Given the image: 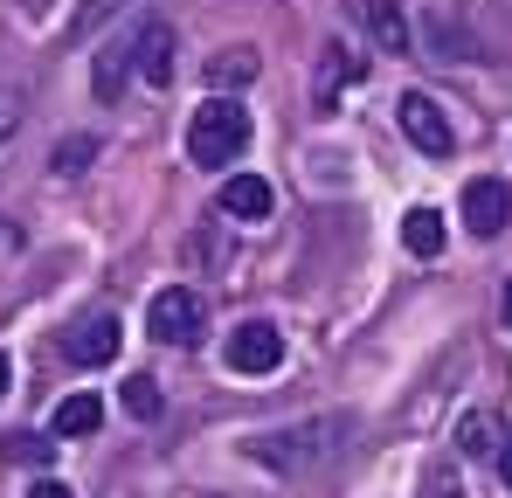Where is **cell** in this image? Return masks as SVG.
<instances>
[{"mask_svg": "<svg viewBox=\"0 0 512 498\" xmlns=\"http://www.w3.org/2000/svg\"><path fill=\"white\" fill-rule=\"evenodd\" d=\"M243 146H250V111L236 97L194 104V118H187V153H194V166H236Z\"/></svg>", "mask_w": 512, "mask_h": 498, "instance_id": "cell-1", "label": "cell"}, {"mask_svg": "<svg viewBox=\"0 0 512 498\" xmlns=\"http://www.w3.org/2000/svg\"><path fill=\"white\" fill-rule=\"evenodd\" d=\"M222 360L236 374H277L284 367V332L270 326V319H243V326L222 339Z\"/></svg>", "mask_w": 512, "mask_h": 498, "instance_id": "cell-2", "label": "cell"}, {"mask_svg": "<svg viewBox=\"0 0 512 498\" xmlns=\"http://www.w3.org/2000/svg\"><path fill=\"white\" fill-rule=\"evenodd\" d=\"M395 118H402V132H409V146H416V153H429V160H450L457 132H450V118H443V104H436V97L409 90V97L395 104Z\"/></svg>", "mask_w": 512, "mask_h": 498, "instance_id": "cell-3", "label": "cell"}, {"mask_svg": "<svg viewBox=\"0 0 512 498\" xmlns=\"http://www.w3.org/2000/svg\"><path fill=\"white\" fill-rule=\"evenodd\" d=\"M201 298L187 291V284H167V291H153V305H146V332L153 339H167V346H187L194 332H201Z\"/></svg>", "mask_w": 512, "mask_h": 498, "instance_id": "cell-4", "label": "cell"}, {"mask_svg": "<svg viewBox=\"0 0 512 498\" xmlns=\"http://www.w3.org/2000/svg\"><path fill=\"white\" fill-rule=\"evenodd\" d=\"M319 436H340V422H312V429H277V436H256L250 457L256 464H270V471H298V464H312L326 443Z\"/></svg>", "mask_w": 512, "mask_h": 498, "instance_id": "cell-5", "label": "cell"}, {"mask_svg": "<svg viewBox=\"0 0 512 498\" xmlns=\"http://www.w3.org/2000/svg\"><path fill=\"white\" fill-rule=\"evenodd\" d=\"M173 49H180V42H173L167 21H139V28H132V63H139V77L153 83V90L173 83Z\"/></svg>", "mask_w": 512, "mask_h": 498, "instance_id": "cell-6", "label": "cell"}, {"mask_svg": "<svg viewBox=\"0 0 512 498\" xmlns=\"http://www.w3.org/2000/svg\"><path fill=\"white\" fill-rule=\"evenodd\" d=\"M464 222H471V236H499L512 222L506 180H471V187H464Z\"/></svg>", "mask_w": 512, "mask_h": 498, "instance_id": "cell-7", "label": "cell"}, {"mask_svg": "<svg viewBox=\"0 0 512 498\" xmlns=\"http://www.w3.org/2000/svg\"><path fill=\"white\" fill-rule=\"evenodd\" d=\"M118 346H125V326H118V319H90V326H77L63 339V353H70L77 367H111Z\"/></svg>", "mask_w": 512, "mask_h": 498, "instance_id": "cell-8", "label": "cell"}, {"mask_svg": "<svg viewBox=\"0 0 512 498\" xmlns=\"http://www.w3.org/2000/svg\"><path fill=\"white\" fill-rule=\"evenodd\" d=\"M270 208H277V194H270L263 173H229V180H222V215H236V222H263Z\"/></svg>", "mask_w": 512, "mask_h": 498, "instance_id": "cell-9", "label": "cell"}, {"mask_svg": "<svg viewBox=\"0 0 512 498\" xmlns=\"http://www.w3.org/2000/svg\"><path fill=\"white\" fill-rule=\"evenodd\" d=\"M125 70H139V63H132V35L97 49V63H90V90H97V104H111V97L125 90Z\"/></svg>", "mask_w": 512, "mask_h": 498, "instance_id": "cell-10", "label": "cell"}, {"mask_svg": "<svg viewBox=\"0 0 512 498\" xmlns=\"http://www.w3.org/2000/svg\"><path fill=\"white\" fill-rule=\"evenodd\" d=\"M402 249L409 256H443V215L436 208H409L402 215Z\"/></svg>", "mask_w": 512, "mask_h": 498, "instance_id": "cell-11", "label": "cell"}, {"mask_svg": "<svg viewBox=\"0 0 512 498\" xmlns=\"http://www.w3.org/2000/svg\"><path fill=\"white\" fill-rule=\"evenodd\" d=\"M256 49H222V56H208V83L215 90H243V83H256Z\"/></svg>", "mask_w": 512, "mask_h": 498, "instance_id": "cell-12", "label": "cell"}, {"mask_svg": "<svg viewBox=\"0 0 512 498\" xmlns=\"http://www.w3.org/2000/svg\"><path fill=\"white\" fill-rule=\"evenodd\" d=\"M97 422H104V402L97 395H70V402H56V436H97Z\"/></svg>", "mask_w": 512, "mask_h": 498, "instance_id": "cell-13", "label": "cell"}, {"mask_svg": "<svg viewBox=\"0 0 512 498\" xmlns=\"http://www.w3.org/2000/svg\"><path fill=\"white\" fill-rule=\"evenodd\" d=\"M367 28H374V42H381L388 56H402V49H409V21H402V7H395V0H367Z\"/></svg>", "mask_w": 512, "mask_h": 498, "instance_id": "cell-14", "label": "cell"}, {"mask_svg": "<svg viewBox=\"0 0 512 498\" xmlns=\"http://www.w3.org/2000/svg\"><path fill=\"white\" fill-rule=\"evenodd\" d=\"M353 77H367V63H360V56H346L340 42H333V49H326V63H319V104H333Z\"/></svg>", "mask_w": 512, "mask_h": 498, "instance_id": "cell-15", "label": "cell"}, {"mask_svg": "<svg viewBox=\"0 0 512 498\" xmlns=\"http://www.w3.org/2000/svg\"><path fill=\"white\" fill-rule=\"evenodd\" d=\"M118 402H125L132 422H160V409H167V395H160V381H153V374H132V381L118 388Z\"/></svg>", "mask_w": 512, "mask_h": 498, "instance_id": "cell-16", "label": "cell"}, {"mask_svg": "<svg viewBox=\"0 0 512 498\" xmlns=\"http://www.w3.org/2000/svg\"><path fill=\"white\" fill-rule=\"evenodd\" d=\"M457 450H464V457H485V450H492V415H464V422H457Z\"/></svg>", "mask_w": 512, "mask_h": 498, "instance_id": "cell-17", "label": "cell"}, {"mask_svg": "<svg viewBox=\"0 0 512 498\" xmlns=\"http://www.w3.org/2000/svg\"><path fill=\"white\" fill-rule=\"evenodd\" d=\"M97 160V139H63V146H56V173H84V166Z\"/></svg>", "mask_w": 512, "mask_h": 498, "instance_id": "cell-18", "label": "cell"}, {"mask_svg": "<svg viewBox=\"0 0 512 498\" xmlns=\"http://www.w3.org/2000/svg\"><path fill=\"white\" fill-rule=\"evenodd\" d=\"M28 498H77V492H70L63 478H35V485H28Z\"/></svg>", "mask_w": 512, "mask_h": 498, "instance_id": "cell-19", "label": "cell"}, {"mask_svg": "<svg viewBox=\"0 0 512 498\" xmlns=\"http://www.w3.org/2000/svg\"><path fill=\"white\" fill-rule=\"evenodd\" d=\"M429 498H464V492H457V478H443V471H436V478H429Z\"/></svg>", "mask_w": 512, "mask_h": 498, "instance_id": "cell-20", "label": "cell"}, {"mask_svg": "<svg viewBox=\"0 0 512 498\" xmlns=\"http://www.w3.org/2000/svg\"><path fill=\"white\" fill-rule=\"evenodd\" d=\"M499 478L512 485V443H499Z\"/></svg>", "mask_w": 512, "mask_h": 498, "instance_id": "cell-21", "label": "cell"}, {"mask_svg": "<svg viewBox=\"0 0 512 498\" xmlns=\"http://www.w3.org/2000/svg\"><path fill=\"white\" fill-rule=\"evenodd\" d=\"M7 388H14V360L0 353V395H7Z\"/></svg>", "mask_w": 512, "mask_h": 498, "instance_id": "cell-22", "label": "cell"}, {"mask_svg": "<svg viewBox=\"0 0 512 498\" xmlns=\"http://www.w3.org/2000/svg\"><path fill=\"white\" fill-rule=\"evenodd\" d=\"M7 132H14V111H7V104H0V146H7Z\"/></svg>", "mask_w": 512, "mask_h": 498, "instance_id": "cell-23", "label": "cell"}, {"mask_svg": "<svg viewBox=\"0 0 512 498\" xmlns=\"http://www.w3.org/2000/svg\"><path fill=\"white\" fill-rule=\"evenodd\" d=\"M506 332H512V284H506Z\"/></svg>", "mask_w": 512, "mask_h": 498, "instance_id": "cell-24", "label": "cell"}]
</instances>
